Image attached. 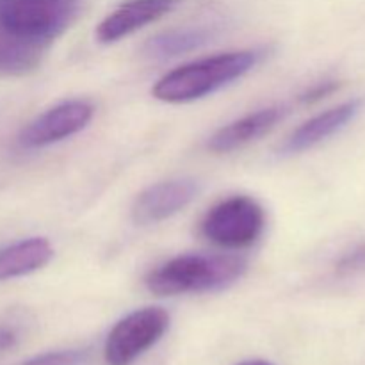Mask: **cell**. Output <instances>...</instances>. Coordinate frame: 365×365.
I'll use <instances>...</instances> for the list:
<instances>
[{
  "label": "cell",
  "instance_id": "cell-14",
  "mask_svg": "<svg viewBox=\"0 0 365 365\" xmlns=\"http://www.w3.org/2000/svg\"><path fill=\"white\" fill-rule=\"evenodd\" d=\"M84 360L86 353L81 349H61V351H48L32 356L20 365H82Z\"/></svg>",
  "mask_w": 365,
  "mask_h": 365
},
{
  "label": "cell",
  "instance_id": "cell-16",
  "mask_svg": "<svg viewBox=\"0 0 365 365\" xmlns=\"http://www.w3.org/2000/svg\"><path fill=\"white\" fill-rule=\"evenodd\" d=\"M339 88H341V82H337V81L319 82V84H316V86H312V88L307 89V91L299 96V102L302 103L319 102V100H323L324 96H328V95H331V93L337 91Z\"/></svg>",
  "mask_w": 365,
  "mask_h": 365
},
{
  "label": "cell",
  "instance_id": "cell-5",
  "mask_svg": "<svg viewBox=\"0 0 365 365\" xmlns=\"http://www.w3.org/2000/svg\"><path fill=\"white\" fill-rule=\"evenodd\" d=\"M170 328V314L160 307H145L118 321L103 344L107 365H132L152 349Z\"/></svg>",
  "mask_w": 365,
  "mask_h": 365
},
{
  "label": "cell",
  "instance_id": "cell-6",
  "mask_svg": "<svg viewBox=\"0 0 365 365\" xmlns=\"http://www.w3.org/2000/svg\"><path fill=\"white\" fill-rule=\"evenodd\" d=\"M95 107L88 100H66L50 107L21 128L18 145L25 150H38L70 139L89 125Z\"/></svg>",
  "mask_w": 365,
  "mask_h": 365
},
{
  "label": "cell",
  "instance_id": "cell-2",
  "mask_svg": "<svg viewBox=\"0 0 365 365\" xmlns=\"http://www.w3.org/2000/svg\"><path fill=\"white\" fill-rule=\"evenodd\" d=\"M246 260L237 255L187 253L166 260L150 271L145 285L155 296L214 292L235 284L246 273Z\"/></svg>",
  "mask_w": 365,
  "mask_h": 365
},
{
  "label": "cell",
  "instance_id": "cell-15",
  "mask_svg": "<svg viewBox=\"0 0 365 365\" xmlns=\"http://www.w3.org/2000/svg\"><path fill=\"white\" fill-rule=\"evenodd\" d=\"M335 269L342 277H349V274L365 273V242L356 245L355 248L349 250L348 253L341 257L335 264Z\"/></svg>",
  "mask_w": 365,
  "mask_h": 365
},
{
  "label": "cell",
  "instance_id": "cell-18",
  "mask_svg": "<svg viewBox=\"0 0 365 365\" xmlns=\"http://www.w3.org/2000/svg\"><path fill=\"white\" fill-rule=\"evenodd\" d=\"M239 365H273V364L266 362V360H248V362H242Z\"/></svg>",
  "mask_w": 365,
  "mask_h": 365
},
{
  "label": "cell",
  "instance_id": "cell-8",
  "mask_svg": "<svg viewBox=\"0 0 365 365\" xmlns=\"http://www.w3.org/2000/svg\"><path fill=\"white\" fill-rule=\"evenodd\" d=\"M362 107L364 100L353 98L316 114L289 134L284 145L280 146V152L284 155H296V153H303L314 146L321 145L323 141L344 130L359 116Z\"/></svg>",
  "mask_w": 365,
  "mask_h": 365
},
{
  "label": "cell",
  "instance_id": "cell-13",
  "mask_svg": "<svg viewBox=\"0 0 365 365\" xmlns=\"http://www.w3.org/2000/svg\"><path fill=\"white\" fill-rule=\"evenodd\" d=\"M45 50L16 41L0 31V75L16 77L36 70Z\"/></svg>",
  "mask_w": 365,
  "mask_h": 365
},
{
  "label": "cell",
  "instance_id": "cell-9",
  "mask_svg": "<svg viewBox=\"0 0 365 365\" xmlns=\"http://www.w3.org/2000/svg\"><path fill=\"white\" fill-rule=\"evenodd\" d=\"M180 0H127L96 27V39L110 45L170 14Z\"/></svg>",
  "mask_w": 365,
  "mask_h": 365
},
{
  "label": "cell",
  "instance_id": "cell-12",
  "mask_svg": "<svg viewBox=\"0 0 365 365\" xmlns=\"http://www.w3.org/2000/svg\"><path fill=\"white\" fill-rule=\"evenodd\" d=\"M212 36L214 32L207 27L171 29L148 39L143 52L150 59H171V57L202 48L212 39Z\"/></svg>",
  "mask_w": 365,
  "mask_h": 365
},
{
  "label": "cell",
  "instance_id": "cell-1",
  "mask_svg": "<svg viewBox=\"0 0 365 365\" xmlns=\"http://www.w3.org/2000/svg\"><path fill=\"white\" fill-rule=\"evenodd\" d=\"M264 50L246 48L202 57L168 71L153 84V98L166 103H189L220 91L245 77L262 61Z\"/></svg>",
  "mask_w": 365,
  "mask_h": 365
},
{
  "label": "cell",
  "instance_id": "cell-4",
  "mask_svg": "<svg viewBox=\"0 0 365 365\" xmlns=\"http://www.w3.org/2000/svg\"><path fill=\"white\" fill-rule=\"evenodd\" d=\"M266 228V212L250 196H230L207 210L200 232L212 245L241 250L255 245Z\"/></svg>",
  "mask_w": 365,
  "mask_h": 365
},
{
  "label": "cell",
  "instance_id": "cell-10",
  "mask_svg": "<svg viewBox=\"0 0 365 365\" xmlns=\"http://www.w3.org/2000/svg\"><path fill=\"white\" fill-rule=\"evenodd\" d=\"M287 107L269 106L255 110V113L245 114V116L217 128L210 135L207 148L212 153H230L239 148H245L250 143L269 134L287 116Z\"/></svg>",
  "mask_w": 365,
  "mask_h": 365
},
{
  "label": "cell",
  "instance_id": "cell-7",
  "mask_svg": "<svg viewBox=\"0 0 365 365\" xmlns=\"http://www.w3.org/2000/svg\"><path fill=\"white\" fill-rule=\"evenodd\" d=\"M200 185L195 178H171L139 192L132 205L134 223L146 227L166 221L184 210L196 198Z\"/></svg>",
  "mask_w": 365,
  "mask_h": 365
},
{
  "label": "cell",
  "instance_id": "cell-17",
  "mask_svg": "<svg viewBox=\"0 0 365 365\" xmlns=\"http://www.w3.org/2000/svg\"><path fill=\"white\" fill-rule=\"evenodd\" d=\"M18 342H20V330H18V327L9 323H0V355L13 349Z\"/></svg>",
  "mask_w": 365,
  "mask_h": 365
},
{
  "label": "cell",
  "instance_id": "cell-11",
  "mask_svg": "<svg viewBox=\"0 0 365 365\" xmlns=\"http://www.w3.org/2000/svg\"><path fill=\"white\" fill-rule=\"evenodd\" d=\"M53 248L45 237H29L0 248V282L27 277L52 260Z\"/></svg>",
  "mask_w": 365,
  "mask_h": 365
},
{
  "label": "cell",
  "instance_id": "cell-3",
  "mask_svg": "<svg viewBox=\"0 0 365 365\" xmlns=\"http://www.w3.org/2000/svg\"><path fill=\"white\" fill-rule=\"evenodd\" d=\"M78 0H0V31L45 50L73 21Z\"/></svg>",
  "mask_w": 365,
  "mask_h": 365
}]
</instances>
